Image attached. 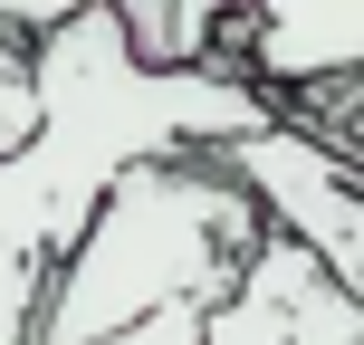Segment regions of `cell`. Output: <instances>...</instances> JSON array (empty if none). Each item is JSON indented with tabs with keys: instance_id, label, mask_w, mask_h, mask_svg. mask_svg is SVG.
<instances>
[{
	"instance_id": "6da1fadb",
	"label": "cell",
	"mask_w": 364,
	"mask_h": 345,
	"mask_svg": "<svg viewBox=\"0 0 364 345\" xmlns=\"http://www.w3.org/2000/svg\"><path fill=\"white\" fill-rule=\"evenodd\" d=\"M29 87L38 125L19 154H0V345H29L38 278L58 269V250L87 230L96 192L134 154L230 144L278 125V96L250 87L240 68H134L106 10L29 38Z\"/></svg>"
},
{
	"instance_id": "7a4b0ae2",
	"label": "cell",
	"mask_w": 364,
	"mask_h": 345,
	"mask_svg": "<svg viewBox=\"0 0 364 345\" xmlns=\"http://www.w3.org/2000/svg\"><path fill=\"white\" fill-rule=\"evenodd\" d=\"M259 240L269 221L211 164V144L134 154L38 278L29 345H201Z\"/></svg>"
},
{
	"instance_id": "3957f363",
	"label": "cell",
	"mask_w": 364,
	"mask_h": 345,
	"mask_svg": "<svg viewBox=\"0 0 364 345\" xmlns=\"http://www.w3.org/2000/svg\"><path fill=\"white\" fill-rule=\"evenodd\" d=\"M211 164L259 201V221H269L288 250H307L336 288L364 297V164H346V154H326V144H307L297 125L230 134V144H211Z\"/></svg>"
},
{
	"instance_id": "277c9868",
	"label": "cell",
	"mask_w": 364,
	"mask_h": 345,
	"mask_svg": "<svg viewBox=\"0 0 364 345\" xmlns=\"http://www.w3.org/2000/svg\"><path fill=\"white\" fill-rule=\"evenodd\" d=\"M201 345H364V297L336 288L307 250H288L269 230L250 250V269L230 278V297L211 307Z\"/></svg>"
},
{
	"instance_id": "5b68a950",
	"label": "cell",
	"mask_w": 364,
	"mask_h": 345,
	"mask_svg": "<svg viewBox=\"0 0 364 345\" xmlns=\"http://www.w3.org/2000/svg\"><path fill=\"white\" fill-rule=\"evenodd\" d=\"M230 68L269 96L364 68V0H230Z\"/></svg>"
},
{
	"instance_id": "8992f818",
	"label": "cell",
	"mask_w": 364,
	"mask_h": 345,
	"mask_svg": "<svg viewBox=\"0 0 364 345\" xmlns=\"http://www.w3.org/2000/svg\"><path fill=\"white\" fill-rule=\"evenodd\" d=\"M134 68H230V0H106Z\"/></svg>"
},
{
	"instance_id": "52a82bcc",
	"label": "cell",
	"mask_w": 364,
	"mask_h": 345,
	"mask_svg": "<svg viewBox=\"0 0 364 345\" xmlns=\"http://www.w3.org/2000/svg\"><path fill=\"white\" fill-rule=\"evenodd\" d=\"M38 125V87H29V48L19 38H0V154H19Z\"/></svg>"
},
{
	"instance_id": "ba28073f",
	"label": "cell",
	"mask_w": 364,
	"mask_h": 345,
	"mask_svg": "<svg viewBox=\"0 0 364 345\" xmlns=\"http://www.w3.org/2000/svg\"><path fill=\"white\" fill-rule=\"evenodd\" d=\"M87 10H106V0H0V38H48L58 19H87Z\"/></svg>"
}]
</instances>
